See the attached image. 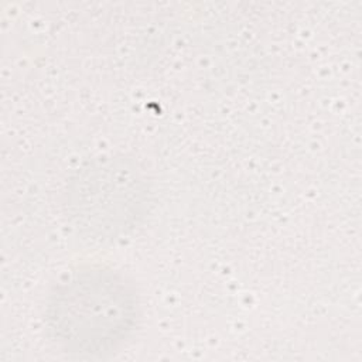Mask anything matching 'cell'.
<instances>
[{"label": "cell", "mask_w": 362, "mask_h": 362, "mask_svg": "<svg viewBox=\"0 0 362 362\" xmlns=\"http://www.w3.org/2000/svg\"><path fill=\"white\" fill-rule=\"evenodd\" d=\"M151 189L139 164L123 154L96 157L68 180L62 206L72 228L93 240L110 242L139 226Z\"/></svg>", "instance_id": "2"}, {"label": "cell", "mask_w": 362, "mask_h": 362, "mask_svg": "<svg viewBox=\"0 0 362 362\" xmlns=\"http://www.w3.org/2000/svg\"><path fill=\"white\" fill-rule=\"evenodd\" d=\"M140 304L133 284L107 266L68 273L48 294L44 321L52 342L79 358L116 352L133 334Z\"/></svg>", "instance_id": "1"}]
</instances>
